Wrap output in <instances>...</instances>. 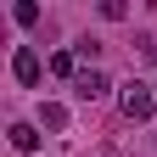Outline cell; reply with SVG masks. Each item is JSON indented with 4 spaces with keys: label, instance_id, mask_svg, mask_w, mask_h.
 I'll use <instances>...</instances> for the list:
<instances>
[{
    "label": "cell",
    "instance_id": "6da1fadb",
    "mask_svg": "<svg viewBox=\"0 0 157 157\" xmlns=\"http://www.w3.org/2000/svg\"><path fill=\"white\" fill-rule=\"evenodd\" d=\"M118 107H124L129 124H146V118L157 112V84H140V78H129L124 90H118Z\"/></svg>",
    "mask_w": 157,
    "mask_h": 157
},
{
    "label": "cell",
    "instance_id": "7a4b0ae2",
    "mask_svg": "<svg viewBox=\"0 0 157 157\" xmlns=\"http://www.w3.org/2000/svg\"><path fill=\"white\" fill-rule=\"evenodd\" d=\"M11 78H17L23 90L39 84V51H34V45H17V51H11Z\"/></svg>",
    "mask_w": 157,
    "mask_h": 157
},
{
    "label": "cell",
    "instance_id": "3957f363",
    "mask_svg": "<svg viewBox=\"0 0 157 157\" xmlns=\"http://www.w3.org/2000/svg\"><path fill=\"white\" fill-rule=\"evenodd\" d=\"M73 90H78V95H84V101H101V95H107L112 84H107V73H95V67H84V73H78V78H73Z\"/></svg>",
    "mask_w": 157,
    "mask_h": 157
},
{
    "label": "cell",
    "instance_id": "277c9868",
    "mask_svg": "<svg viewBox=\"0 0 157 157\" xmlns=\"http://www.w3.org/2000/svg\"><path fill=\"white\" fill-rule=\"evenodd\" d=\"M51 73H56V78H78L84 67H78V56H73V51H56V56H51Z\"/></svg>",
    "mask_w": 157,
    "mask_h": 157
},
{
    "label": "cell",
    "instance_id": "5b68a950",
    "mask_svg": "<svg viewBox=\"0 0 157 157\" xmlns=\"http://www.w3.org/2000/svg\"><path fill=\"white\" fill-rule=\"evenodd\" d=\"M6 135H11V146H17V151H34V146H39V135H34V124H11Z\"/></svg>",
    "mask_w": 157,
    "mask_h": 157
},
{
    "label": "cell",
    "instance_id": "8992f818",
    "mask_svg": "<svg viewBox=\"0 0 157 157\" xmlns=\"http://www.w3.org/2000/svg\"><path fill=\"white\" fill-rule=\"evenodd\" d=\"M39 124H45V129H67V107H62V101H45Z\"/></svg>",
    "mask_w": 157,
    "mask_h": 157
},
{
    "label": "cell",
    "instance_id": "52a82bcc",
    "mask_svg": "<svg viewBox=\"0 0 157 157\" xmlns=\"http://www.w3.org/2000/svg\"><path fill=\"white\" fill-rule=\"evenodd\" d=\"M11 17H17L23 28H34V23H39V6H34V0H17V11H11Z\"/></svg>",
    "mask_w": 157,
    "mask_h": 157
},
{
    "label": "cell",
    "instance_id": "ba28073f",
    "mask_svg": "<svg viewBox=\"0 0 157 157\" xmlns=\"http://www.w3.org/2000/svg\"><path fill=\"white\" fill-rule=\"evenodd\" d=\"M101 17H107V23H124L129 6H124V0H101Z\"/></svg>",
    "mask_w": 157,
    "mask_h": 157
},
{
    "label": "cell",
    "instance_id": "9c48e42d",
    "mask_svg": "<svg viewBox=\"0 0 157 157\" xmlns=\"http://www.w3.org/2000/svg\"><path fill=\"white\" fill-rule=\"evenodd\" d=\"M135 51H140L146 62H157V34H140V39H135Z\"/></svg>",
    "mask_w": 157,
    "mask_h": 157
}]
</instances>
